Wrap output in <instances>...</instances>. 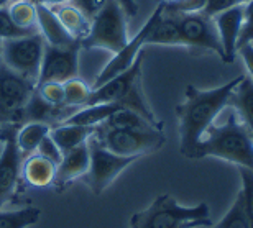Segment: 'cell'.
Segmentation results:
<instances>
[{"label": "cell", "instance_id": "obj_1", "mask_svg": "<svg viewBox=\"0 0 253 228\" xmlns=\"http://www.w3.org/2000/svg\"><path fill=\"white\" fill-rule=\"evenodd\" d=\"M242 76L229 80L214 89H197L188 85L184 92V102L176 107V116L179 123V151L186 158L192 159L194 150L207 128L219 118L227 109L230 94L240 82Z\"/></svg>", "mask_w": 253, "mask_h": 228}, {"label": "cell", "instance_id": "obj_2", "mask_svg": "<svg viewBox=\"0 0 253 228\" xmlns=\"http://www.w3.org/2000/svg\"><path fill=\"white\" fill-rule=\"evenodd\" d=\"M224 121L212 123L197 143L192 159L217 158L237 168L253 169V135L234 109L227 107Z\"/></svg>", "mask_w": 253, "mask_h": 228}, {"label": "cell", "instance_id": "obj_3", "mask_svg": "<svg viewBox=\"0 0 253 228\" xmlns=\"http://www.w3.org/2000/svg\"><path fill=\"white\" fill-rule=\"evenodd\" d=\"M209 205H181L173 195H158L141 212L131 215L130 228H201L211 227Z\"/></svg>", "mask_w": 253, "mask_h": 228}, {"label": "cell", "instance_id": "obj_4", "mask_svg": "<svg viewBox=\"0 0 253 228\" xmlns=\"http://www.w3.org/2000/svg\"><path fill=\"white\" fill-rule=\"evenodd\" d=\"M141 66H143V51L125 73L115 76L114 79L105 84L92 89L87 105L92 104H119L122 109L133 110V112L145 116L153 125L163 126V121L156 118L151 110L148 100L145 97L143 87H141Z\"/></svg>", "mask_w": 253, "mask_h": 228}, {"label": "cell", "instance_id": "obj_5", "mask_svg": "<svg viewBox=\"0 0 253 228\" xmlns=\"http://www.w3.org/2000/svg\"><path fill=\"white\" fill-rule=\"evenodd\" d=\"M126 15L117 0H107L102 10L90 20L89 33L83 41L81 49H105L109 53H119L128 43Z\"/></svg>", "mask_w": 253, "mask_h": 228}, {"label": "cell", "instance_id": "obj_6", "mask_svg": "<svg viewBox=\"0 0 253 228\" xmlns=\"http://www.w3.org/2000/svg\"><path fill=\"white\" fill-rule=\"evenodd\" d=\"M94 138L104 146L105 150L112 151L119 156L138 159L145 154H151L161 150L166 143L163 130H112L99 125L95 126Z\"/></svg>", "mask_w": 253, "mask_h": 228}, {"label": "cell", "instance_id": "obj_7", "mask_svg": "<svg viewBox=\"0 0 253 228\" xmlns=\"http://www.w3.org/2000/svg\"><path fill=\"white\" fill-rule=\"evenodd\" d=\"M44 39L40 33L0 41V61L25 79L38 84L44 53Z\"/></svg>", "mask_w": 253, "mask_h": 228}, {"label": "cell", "instance_id": "obj_8", "mask_svg": "<svg viewBox=\"0 0 253 228\" xmlns=\"http://www.w3.org/2000/svg\"><path fill=\"white\" fill-rule=\"evenodd\" d=\"M35 89L37 84L0 61V125H23L25 105Z\"/></svg>", "mask_w": 253, "mask_h": 228}, {"label": "cell", "instance_id": "obj_9", "mask_svg": "<svg viewBox=\"0 0 253 228\" xmlns=\"http://www.w3.org/2000/svg\"><path fill=\"white\" fill-rule=\"evenodd\" d=\"M90 163L89 169L85 172L84 181L89 186L92 194L100 195L117 177L122 174L131 163H135V158H125L105 150L94 136L87 140Z\"/></svg>", "mask_w": 253, "mask_h": 228}, {"label": "cell", "instance_id": "obj_10", "mask_svg": "<svg viewBox=\"0 0 253 228\" xmlns=\"http://www.w3.org/2000/svg\"><path fill=\"white\" fill-rule=\"evenodd\" d=\"M171 17L178 23V28L184 41V48H188L192 54L214 53L224 61V49H222L214 18L207 17L201 12L171 15Z\"/></svg>", "mask_w": 253, "mask_h": 228}, {"label": "cell", "instance_id": "obj_11", "mask_svg": "<svg viewBox=\"0 0 253 228\" xmlns=\"http://www.w3.org/2000/svg\"><path fill=\"white\" fill-rule=\"evenodd\" d=\"M79 53H81L79 43H74V44H71V46H63V48L44 44L38 84H43V82L64 84L66 80L78 77L79 76Z\"/></svg>", "mask_w": 253, "mask_h": 228}, {"label": "cell", "instance_id": "obj_12", "mask_svg": "<svg viewBox=\"0 0 253 228\" xmlns=\"http://www.w3.org/2000/svg\"><path fill=\"white\" fill-rule=\"evenodd\" d=\"M158 12H160V7H156L155 12L150 15L148 20H146V23L140 28V32L136 33L133 38H130L128 43H126L119 53H115L114 58L104 66V69L100 71L99 76L95 77V84H94L92 89L105 84L107 80L114 79L115 76L122 74L128 68H131V64H133L135 61H136V58L140 56V53H141V49H143V46H146V37H148L150 30H151V27H153Z\"/></svg>", "mask_w": 253, "mask_h": 228}, {"label": "cell", "instance_id": "obj_13", "mask_svg": "<svg viewBox=\"0 0 253 228\" xmlns=\"http://www.w3.org/2000/svg\"><path fill=\"white\" fill-rule=\"evenodd\" d=\"M22 154L15 143V135L5 141L0 154V209L12 199L22 179Z\"/></svg>", "mask_w": 253, "mask_h": 228}, {"label": "cell", "instance_id": "obj_14", "mask_svg": "<svg viewBox=\"0 0 253 228\" xmlns=\"http://www.w3.org/2000/svg\"><path fill=\"white\" fill-rule=\"evenodd\" d=\"M214 18L219 39L224 49V63H234L239 48V38L244 27V5H237L222 13H217Z\"/></svg>", "mask_w": 253, "mask_h": 228}, {"label": "cell", "instance_id": "obj_15", "mask_svg": "<svg viewBox=\"0 0 253 228\" xmlns=\"http://www.w3.org/2000/svg\"><path fill=\"white\" fill-rule=\"evenodd\" d=\"M90 156L87 143L78 146V148L63 153L61 163L56 166V174H54L53 187L59 192L64 190L71 182H74L79 177H84L89 169Z\"/></svg>", "mask_w": 253, "mask_h": 228}, {"label": "cell", "instance_id": "obj_16", "mask_svg": "<svg viewBox=\"0 0 253 228\" xmlns=\"http://www.w3.org/2000/svg\"><path fill=\"white\" fill-rule=\"evenodd\" d=\"M37 28L38 33L44 39V43L49 44V46L63 48L79 43L74 38H71V35L59 23L53 8L46 7V5H37Z\"/></svg>", "mask_w": 253, "mask_h": 228}, {"label": "cell", "instance_id": "obj_17", "mask_svg": "<svg viewBox=\"0 0 253 228\" xmlns=\"http://www.w3.org/2000/svg\"><path fill=\"white\" fill-rule=\"evenodd\" d=\"M54 174H56V164L38 153L30 154L22 161V179L30 187L43 189V187L53 186Z\"/></svg>", "mask_w": 253, "mask_h": 228}, {"label": "cell", "instance_id": "obj_18", "mask_svg": "<svg viewBox=\"0 0 253 228\" xmlns=\"http://www.w3.org/2000/svg\"><path fill=\"white\" fill-rule=\"evenodd\" d=\"M160 12L156 15V20L151 27L148 37H146V44H160V46H183L184 41L181 37L176 20L171 15L163 12V5L158 3Z\"/></svg>", "mask_w": 253, "mask_h": 228}, {"label": "cell", "instance_id": "obj_19", "mask_svg": "<svg viewBox=\"0 0 253 228\" xmlns=\"http://www.w3.org/2000/svg\"><path fill=\"white\" fill-rule=\"evenodd\" d=\"M227 107L234 109L239 118L247 125L253 135V80L247 76H242L240 82L235 85L230 94Z\"/></svg>", "mask_w": 253, "mask_h": 228}, {"label": "cell", "instance_id": "obj_20", "mask_svg": "<svg viewBox=\"0 0 253 228\" xmlns=\"http://www.w3.org/2000/svg\"><path fill=\"white\" fill-rule=\"evenodd\" d=\"M53 8V12L56 13L59 23L63 25V28L71 35V38H74L76 41H83L87 37L89 28H90V20L81 12V10L73 3H64L58 5V7H49Z\"/></svg>", "mask_w": 253, "mask_h": 228}, {"label": "cell", "instance_id": "obj_21", "mask_svg": "<svg viewBox=\"0 0 253 228\" xmlns=\"http://www.w3.org/2000/svg\"><path fill=\"white\" fill-rule=\"evenodd\" d=\"M94 131H95L94 126L61 123L53 126L51 131H49V136L59 146V150L66 153V151H71L81 145L87 143V140L94 135Z\"/></svg>", "mask_w": 253, "mask_h": 228}, {"label": "cell", "instance_id": "obj_22", "mask_svg": "<svg viewBox=\"0 0 253 228\" xmlns=\"http://www.w3.org/2000/svg\"><path fill=\"white\" fill-rule=\"evenodd\" d=\"M51 126L46 123H38V121H30L18 126L17 133H15V143L22 154V158L37 153L38 145L42 143L44 136L49 135Z\"/></svg>", "mask_w": 253, "mask_h": 228}, {"label": "cell", "instance_id": "obj_23", "mask_svg": "<svg viewBox=\"0 0 253 228\" xmlns=\"http://www.w3.org/2000/svg\"><path fill=\"white\" fill-rule=\"evenodd\" d=\"M122 109L119 104H92L78 109L76 112L68 116L63 123L69 125H83V126H99L109 118L114 112Z\"/></svg>", "mask_w": 253, "mask_h": 228}, {"label": "cell", "instance_id": "obj_24", "mask_svg": "<svg viewBox=\"0 0 253 228\" xmlns=\"http://www.w3.org/2000/svg\"><path fill=\"white\" fill-rule=\"evenodd\" d=\"M102 126L112 130H135V131H148V130H163V126L153 125L145 116L128 109H119L104 121Z\"/></svg>", "mask_w": 253, "mask_h": 228}, {"label": "cell", "instance_id": "obj_25", "mask_svg": "<svg viewBox=\"0 0 253 228\" xmlns=\"http://www.w3.org/2000/svg\"><path fill=\"white\" fill-rule=\"evenodd\" d=\"M40 217H42V210L33 205L18 210L0 209V228H28L37 224Z\"/></svg>", "mask_w": 253, "mask_h": 228}, {"label": "cell", "instance_id": "obj_26", "mask_svg": "<svg viewBox=\"0 0 253 228\" xmlns=\"http://www.w3.org/2000/svg\"><path fill=\"white\" fill-rule=\"evenodd\" d=\"M8 13L17 27L28 30V32H38L37 28V5L30 0L13 2L8 5Z\"/></svg>", "mask_w": 253, "mask_h": 228}, {"label": "cell", "instance_id": "obj_27", "mask_svg": "<svg viewBox=\"0 0 253 228\" xmlns=\"http://www.w3.org/2000/svg\"><path fill=\"white\" fill-rule=\"evenodd\" d=\"M63 87H64V105H68L71 109H81L87 105L92 89L83 79L76 77L66 80Z\"/></svg>", "mask_w": 253, "mask_h": 228}, {"label": "cell", "instance_id": "obj_28", "mask_svg": "<svg viewBox=\"0 0 253 228\" xmlns=\"http://www.w3.org/2000/svg\"><path fill=\"white\" fill-rule=\"evenodd\" d=\"M214 228H250L242 192L237 194L235 200L229 207V210L225 212V215L222 217V220Z\"/></svg>", "mask_w": 253, "mask_h": 228}, {"label": "cell", "instance_id": "obj_29", "mask_svg": "<svg viewBox=\"0 0 253 228\" xmlns=\"http://www.w3.org/2000/svg\"><path fill=\"white\" fill-rule=\"evenodd\" d=\"M33 33H38V32H28V30L20 28L13 23V20L8 13V7L0 8V41L28 37V35H33Z\"/></svg>", "mask_w": 253, "mask_h": 228}, {"label": "cell", "instance_id": "obj_30", "mask_svg": "<svg viewBox=\"0 0 253 228\" xmlns=\"http://www.w3.org/2000/svg\"><path fill=\"white\" fill-rule=\"evenodd\" d=\"M240 179H242V197H244V205L249 219L250 228H253V169L239 168Z\"/></svg>", "mask_w": 253, "mask_h": 228}, {"label": "cell", "instance_id": "obj_31", "mask_svg": "<svg viewBox=\"0 0 253 228\" xmlns=\"http://www.w3.org/2000/svg\"><path fill=\"white\" fill-rule=\"evenodd\" d=\"M160 3L163 5V12L168 15L199 13L206 7V0H171V2Z\"/></svg>", "mask_w": 253, "mask_h": 228}, {"label": "cell", "instance_id": "obj_32", "mask_svg": "<svg viewBox=\"0 0 253 228\" xmlns=\"http://www.w3.org/2000/svg\"><path fill=\"white\" fill-rule=\"evenodd\" d=\"M37 92L51 105H64V87L59 82H43L37 85Z\"/></svg>", "mask_w": 253, "mask_h": 228}, {"label": "cell", "instance_id": "obj_33", "mask_svg": "<svg viewBox=\"0 0 253 228\" xmlns=\"http://www.w3.org/2000/svg\"><path fill=\"white\" fill-rule=\"evenodd\" d=\"M37 153L40 156H43V158H46L51 161L53 164H59L63 159V151L59 150V146L54 143V140L51 138V136H44V138L42 140V143L38 145L37 148Z\"/></svg>", "mask_w": 253, "mask_h": 228}, {"label": "cell", "instance_id": "obj_34", "mask_svg": "<svg viewBox=\"0 0 253 228\" xmlns=\"http://www.w3.org/2000/svg\"><path fill=\"white\" fill-rule=\"evenodd\" d=\"M105 2H107V0H73L71 3L76 5L89 20H92L95 15L102 10Z\"/></svg>", "mask_w": 253, "mask_h": 228}, {"label": "cell", "instance_id": "obj_35", "mask_svg": "<svg viewBox=\"0 0 253 228\" xmlns=\"http://www.w3.org/2000/svg\"><path fill=\"white\" fill-rule=\"evenodd\" d=\"M237 54H240V58L244 59V64L247 71H249V77L253 80V43H247L244 46L239 48Z\"/></svg>", "mask_w": 253, "mask_h": 228}, {"label": "cell", "instance_id": "obj_36", "mask_svg": "<svg viewBox=\"0 0 253 228\" xmlns=\"http://www.w3.org/2000/svg\"><path fill=\"white\" fill-rule=\"evenodd\" d=\"M117 2L124 8L126 17H135L138 13V3H136V0H117Z\"/></svg>", "mask_w": 253, "mask_h": 228}, {"label": "cell", "instance_id": "obj_37", "mask_svg": "<svg viewBox=\"0 0 253 228\" xmlns=\"http://www.w3.org/2000/svg\"><path fill=\"white\" fill-rule=\"evenodd\" d=\"M18 125H0V141H7L10 136L17 133Z\"/></svg>", "mask_w": 253, "mask_h": 228}, {"label": "cell", "instance_id": "obj_38", "mask_svg": "<svg viewBox=\"0 0 253 228\" xmlns=\"http://www.w3.org/2000/svg\"><path fill=\"white\" fill-rule=\"evenodd\" d=\"M35 5H46V7H58V5L71 3L73 0H30Z\"/></svg>", "mask_w": 253, "mask_h": 228}, {"label": "cell", "instance_id": "obj_39", "mask_svg": "<svg viewBox=\"0 0 253 228\" xmlns=\"http://www.w3.org/2000/svg\"><path fill=\"white\" fill-rule=\"evenodd\" d=\"M12 3V0H0V8H5Z\"/></svg>", "mask_w": 253, "mask_h": 228}, {"label": "cell", "instance_id": "obj_40", "mask_svg": "<svg viewBox=\"0 0 253 228\" xmlns=\"http://www.w3.org/2000/svg\"><path fill=\"white\" fill-rule=\"evenodd\" d=\"M3 146H5V141H0V154H2V151H3Z\"/></svg>", "mask_w": 253, "mask_h": 228}, {"label": "cell", "instance_id": "obj_41", "mask_svg": "<svg viewBox=\"0 0 253 228\" xmlns=\"http://www.w3.org/2000/svg\"><path fill=\"white\" fill-rule=\"evenodd\" d=\"M160 2H163V3H165V2H171V0H160Z\"/></svg>", "mask_w": 253, "mask_h": 228}, {"label": "cell", "instance_id": "obj_42", "mask_svg": "<svg viewBox=\"0 0 253 228\" xmlns=\"http://www.w3.org/2000/svg\"><path fill=\"white\" fill-rule=\"evenodd\" d=\"M13 2H22V0H12V3H13Z\"/></svg>", "mask_w": 253, "mask_h": 228}, {"label": "cell", "instance_id": "obj_43", "mask_svg": "<svg viewBox=\"0 0 253 228\" xmlns=\"http://www.w3.org/2000/svg\"><path fill=\"white\" fill-rule=\"evenodd\" d=\"M252 43H253V41H252Z\"/></svg>", "mask_w": 253, "mask_h": 228}]
</instances>
